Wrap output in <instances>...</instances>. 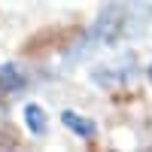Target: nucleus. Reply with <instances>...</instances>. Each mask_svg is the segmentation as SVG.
I'll return each mask as SVG.
<instances>
[{"label": "nucleus", "mask_w": 152, "mask_h": 152, "mask_svg": "<svg viewBox=\"0 0 152 152\" xmlns=\"http://www.w3.org/2000/svg\"><path fill=\"white\" fill-rule=\"evenodd\" d=\"M76 37V28H43L37 31L28 43H24V55H52V52H61L70 40Z\"/></svg>", "instance_id": "nucleus-1"}, {"label": "nucleus", "mask_w": 152, "mask_h": 152, "mask_svg": "<svg viewBox=\"0 0 152 152\" xmlns=\"http://www.w3.org/2000/svg\"><path fill=\"white\" fill-rule=\"evenodd\" d=\"M61 122H64L73 134L85 137V140H91V137H94V122H91V119H82L79 113H73V110H64V113H61Z\"/></svg>", "instance_id": "nucleus-2"}, {"label": "nucleus", "mask_w": 152, "mask_h": 152, "mask_svg": "<svg viewBox=\"0 0 152 152\" xmlns=\"http://www.w3.org/2000/svg\"><path fill=\"white\" fill-rule=\"evenodd\" d=\"M24 85V76L12 67V64H3L0 67V97L3 94H12V91H18V88Z\"/></svg>", "instance_id": "nucleus-3"}, {"label": "nucleus", "mask_w": 152, "mask_h": 152, "mask_svg": "<svg viewBox=\"0 0 152 152\" xmlns=\"http://www.w3.org/2000/svg\"><path fill=\"white\" fill-rule=\"evenodd\" d=\"M24 122H28V128L34 134H43L46 131V113L37 107V104H28L24 107Z\"/></svg>", "instance_id": "nucleus-4"}, {"label": "nucleus", "mask_w": 152, "mask_h": 152, "mask_svg": "<svg viewBox=\"0 0 152 152\" xmlns=\"http://www.w3.org/2000/svg\"><path fill=\"white\" fill-rule=\"evenodd\" d=\"M149 79H152V67H149Z\"/></svg>", "instance_id": "nucleus-5"}]
</instances>
